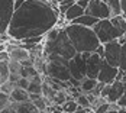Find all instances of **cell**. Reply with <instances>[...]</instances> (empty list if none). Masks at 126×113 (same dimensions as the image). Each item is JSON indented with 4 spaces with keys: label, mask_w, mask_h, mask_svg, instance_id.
Returning a JSON list of instances; mask_svg holds the SVG:
<instances>
[{
    "label": "cell",
    "mask_w": 126,
    "mask_h": 113,
    "mask_svg": "<svg viewBox=\"0 0 126 113\" xmlns=\"http://www.w3.org/2000/svg\"><path fill=\"white\" fill-rule=\"evenodd\" d=\"M60 13L49 0H23L15 7L6 35L13 41L45 36L58 23Z\"/></svg>",
    "instance_id": "cell-1"
},
{
    "label": "cell",
    "mask_w": 126,
    "mask_h": 113,
    "mask_svg": "<svg viewBox=\"0 0 126 113\" xmlns=\"http://www.w3.org/2000/svg\"><path fill=\"white\" fill-rule=\"evenodd\" d=\"M64 29H65L68 38H70L76 52H78V54L94 52L97 49V47L100 45V41L96 36L93 28H86V26L68 23Z\"/></svg>",
    "instance_id": "cell-2"
},
{
    "label": "cell",
    "mask_w": 126,
    "mask_h": 113,
    "mask_svg": "<svg viewBox=\"0 0 126 113\" xmlns=\"http://www.w3.org/2000/svg\"><path fill=\"white\" fill-rule=\"evenodd\" d=\"M42 44H44V57L54 54V55L64 57L67 60H71L77 54L64 28H60L58 35L54 38L52 41H45Z\"/></svg>",
    "instance_id": "cell-3"
},
{
    "label": "cell",
    "mask_w": 126,
    "mask_h": 113,
    "mask_svg": "<svg viewBox=\"0 0 126 113\" xmlns=\"http://www.w3.org/2000/svg\"><path fill=\"white\" fill-rule=\"evenodd\" d=\"M45 77L51 78H57L60 81L68 83V80L71 78L70 70H68V60L60 57V55H47L45 57Z\"/></svg>",
    "instance_id": "cell-4"
},
{
    "label": "cell",
    "mask_w": 126,
    "mask_h": 113,
    "mask_svg": "<svg viewBox=\"0 0 126 113\" xmlns=\"http://www.w3.org/2000/svg\"><path fill=\"white\" fill-rule=\"evenodd\" d=\"M96 36L99 38L100 44H107V42H112V41H116L119 38H122L119 35V32L116 31L110 22V19H103V20H99L94 28H93Z\"/></svg>",
    "instance_id": "cell-5"
},
{
    "label": "cell",
    "mask_w": 126,
    "mask_h": 113,
    "mask_svg": "<svg viewBox=\"0 0 126 113\" xmlns=\"http://www.w3.org/2000/svg\"><path fill=\"white\" fill-rule=\"evenodd\" d=\"M91 52H83V54L77 52L71 60H68V70L73 78L81 81L86 77V60L88 58Z\"/></svg>",
    "instance_id": "cell-6"
},
{
    "label": "cell",
    "mask_w": 126,
    "mask_h": 113,
    "mask_svg": "<svg viewBox=\"0 0 126 113\" xmlns=\"http://www.w3.org/2000/svg\"><path fill=\"white\" fill-rule=\"evenodd\" d=\"M104 52H103V60L107 64H110L112 67H119V60H120V49H122V44L119 42V39L103 44Z\"/></svg>",
    "instance_id": "cell-7"
},
{
    "label": "cell",
    "mask_w": 126,
    "mask_h": 113,
    "mask_svg": "<svg viewBox=\"0 0 126 113\" xmlns=\"http://www.w3.org/2000/svg\"><path fill=\"white\" fill-rule=\"evenodd\" d=\"M15 12V0H0V35H6Z\"/></svg>",
    "instance_id": "cell-8"
},
{
    "label": "cell",
    "mask_w": 126,
    "mask_h": 113,
    "mask_svg": "<svg viewBox=\"0 0 126 113\" xmlns=\"http://www.w3.org/2000/svg\"><path fill=\"white\" fill-rule=\"evenodd\" d=\"M86 15H90L93 17H96L97 20H103V19H110V12L109 7L106 6V3L103 0H90L87 7L84 9Z\"/></svg>",
    "instance_id": "cell-9"
},
{
    "label": "cell",
    "mask_w": 126,
    "mask_h": 113,
    "mask_svg": "<svg viewBox=\"0 0 126 113\" xmlns=\"http://www.w3.org/2000/svg\"><path fill=\"white\" fill-rule=\"evenodd\" d=\"M122 75H123V73H120L119 68L112 67L110 64H107L103 60L101 68L99 71V75H97L96 80L99 83H103V84H112L114 80H122Z\"/></svg>",
    "instance_id": "cell-10"
},
{
    "label": "cell",
    "mask_w": 126,
    "mask_h": 113,
    "mask_svg": "<svg viewBox=\"0 0 126 113\" xmlns=\"http://www.w3.org/2000/svg\"><path fill=\"white\" fill-rule=\"evenodd\" d=\"M101 64H103V58L100 55H97L96 52H91L86 60V77L96 80L101 68Z\"/></svg>",
    "instance_id": "cell-11"
},
{
    "label": "cell",
    "mask_w": 126,
    "mask_h": 113,
    "mask_svg": "<svg viewBox=\"0 0 126 113\" xmlns=\"http://www.w3.org/2000/svg\"><path fill=\"white\" fill-rule=\"evenodd\" d=\"M123 91H125V84H123V81L114 80L113 83L109 86V93H107V96H106V100L109 101V103H117V101L122 99Z\"/></svg>",
    "instance_id": "cell-12"
},
{
    "label": "cell",
    "mask_w": 126,
    "mask_h": 113,
    "mask_svg": "<svg viewBox=\"0 0 126 113\" xmlns=\"http://www.w3.org/2000/svg\"><path fill=\"white\" fill-rule=\"evenodd\" d=\"M12 107L15 109L16 113H41L36 109V106L32 103L31 100L26 101H12Z\"/></svg>",
    "instance_id": "cell-13"
},
{
    "label": "cell",
    "mask_w": 126,
    "mask_h": 113,
    "mask_svg": "<svg viewBox=\"0 0 126 113\" xmlns=\"http://www.w3.org/2000/svg\"><path fill=\"white\" fill-rule=\"evenodd\" d=\"M31 57V52L23 48V47H13L12 49L9 51V58L12 61H17V63H23Z\"/></svg>",
    "instance_id": "cell-14"
},
{
    "label": "cell",
    "mask_w": 126,
    "mask_h": 113,
    "mask_svg": "<svg viewBox=\"0 0 126 113\" xmlns=\"http://www.w3.org/2000/svg\"><path fill=\"white\" fill-rule=\"evenodd\" d=\"M83 15H84V9L80 7L77 3H74V4H71V6L65 10V13H64L63 16L68 23H71L73 20H76L77 17H80V16H83Z\"/></svg>",
    "instance_id": "cell-15"
},
{
    "label": "cell",
    "mask_w": 126,
    "mask_h": 113,
    "mask_svg": "<svg viewBox=\"0 0 126 113\" xmlns=\"http://www.w3.org/2000/svg\"><path fill=\"white\" fill-rule=\"evenodd\" d=\"M42 83H44V80H42L41 74L32 77L29 80V86L26 88V91L29 94H42Z\"/></svg>",
    "instance_id": "cell-16"
},
{
    "label": "cell",
    "mask_w": 126,
    "mask_h": 113,
    "mask_svg": "<svg viewBox=\"0 0 126 113\" xmlns=\"http://www.w3.org/2000/svg\"><path fill=\"white\" fill-rule=\"evenodd\" d=\"M110 22L113 28L119 32L120 36H125L126 33V17L123 15H119V16H114V17H110Z\"/></svg>",
    "instance_id": "cell-17"
},
{
    "label": "cell",
    "mask_w": 126,
    "mask_h": 113,
    "mask_svg": "<svg viewBox=\"0 0 126 113\" xmlns=\"http://www.w3.org/2000/svg\"><path fill=\"white\" fill-rule=\"evenodd\" d=\"M99 20L96 19V17H93V16H90V15H83V16H80V17H77L76 20H73L71 23L73 25H80V26H86V28H94V25L97 23Z\"/></svg>",
    "instance_id": "cell-18"
},
{
    "label": "cell",
    "mask_w": 126,
    "mask_h": 113,
    "mask_svg": "<svg viewBox=\"0 0 126 113\" xmlns=\"http://www.w3.org/2000/svg\"><path fill=\"white\" fill-rule=\"evenodd\" d=\"M106 3V6L109 7L110 12V17L119 16L122 15V6H120V0H103Z\"/></svg>",
    "instance_id": "cell-19"
},
{
    "label": "cell",
    "mask_w": 126,
    "mask_h": 113,
    "mask_svg": "<svg viewBox=\"0 0 126 113\" xmlns=\"http://www.w3.org/2000/svg\"><path fill=\"white\" fill-rule=\"evenodd\" d=\"M10 100L12 101H26L29 100V93L23 90V88H19V87H15L13 91L10 93Z\"/></svg>",
    "instance_id": "cell-20"
},
{
    "label": "cell",
    "mask_w": 126,
    "mask_h": 113,
    "mask_svg": "<svg viewBox=\"0 0 126 113\" xmlns=\"http://www.w3.org/2000/svg\"><path fill=\"white\" fill-rule=\"evenodd\" d=\"M96 84H97V80L84 77V78L81 80L80 90H81V93H83V94H86V93H91V91H93V88L96 87Z\"/></svg>",
    "instance_id": "cell-21"
},
{
    "label": "cell",
    "mask_w": 126,
    "mask_h": 113,
    "mask_svg": "<svg viewBox=\"0 0 126 113\" xmlns=\"http://www.w3.org/2000/svg\"><path fill=\"white\" fill-rule=\"evenodd\" d=\"M70 99H71V96L68 94V91H67V90H60V91H57V93H55L52 103H54L55 106H63L64 103H65L67 100H70Z\"/></svg>",
    "instance_id": "cell-22"
},
{
    "label": "cell",
    "mask_w": 126,
    "mask_h": 113,
    "mask_svg": "<svg viewBox=\"0 0 126 113\" xmlns=\"http://www.w3.org/2000/svg\"><path fill=\"white\" fill-rule=\"evenodd\" d=\"M55 93H57V91L51 87L47 81H44V83H42V97L48 101V103L54 100V96H55Z\"/></svg>",
    "instance_id": "cell-23"
},
{
    "label": "cell",
    "mask_w": 126,
    "mask_h": 113,
    "mask_svg": "<svg viewBox=\"0 0 126 113\" xmlns=\"http://www.w3.org/2000/svg\"><path fill=\"white\" fill-rule=\"evenodd\" d=\"M119 71L126 74V39L122 42V49H120V60H119Z\"/></svg>",
    "instance_id": "cell-24"
},
{
    "label": "cell",
    "mask_w": 126,
    "mask_h": 113,
    "mask_svg": "<svg viewBox=\"0 0 126 113\" xmlns=\"http://www.w3.org/2000/svg\"><path fill=\"white\" fill-rule=\"evenodd\" d=\"M7 65H9V73H10L9 75H20V73H22V68H23L20 63L9 60ZM20 77H22V75H20Z\"/></svg>",
    "instance_id": "cell-25"
},
{
    "label": "cell",
    "mask_w": 126,
    "mask_h": 113,
    "mask_svg": "<svg viewBox=\"0 0 126 113\" xmlns=\"http://www.w3.org/2000/svg\"><path fill=\"white\" fill-rule=\"evenodd\" d=\"M38 70L33 67V65H31V67H23L22 68V73H20V75L23 77V78H28V80H31L32 77H35V75H38Z\"/></svg>",
    "instance_id": "cell-26"
},
{
    "label": "cell",
    "mask_w": 126,
    "mask_h": 113,
    "mask_svg": "<svg viewBox=\"0 0 126 113\" xmlns=\"http://www.w3.org/2000/svg\"><path fill=\"white\" fill-rule=\"evenodd\" d=\"M74 100H76V103L78 104V107H83V109H87V110L91 109L90 101H88V99L86 97V94H83V93H81V94H78Z\"/></svg>",
    "instance_id": "cell-27"
},
{
    "label": "cell",
    "mask_w": 126,
    "mask_h": 113,
    "mask_svg": "<svg viewBox=\"0 0 126 113\" xmlns=\"http://www.w3.org/2000/svg\"><path fill=\"white\" fill-rule=\"evenodd\" d=\"M63 112H68V113H74L78 109V104L76 103V100L74 99H70V100H67L65 103H64L63 106Z\"/></svg>",
    "instance_id": "cell-28"
},
{
    "label": "cell",
    "mask_w": 126,
    "mask_h": 113,
    "mask_svg": "<svg viewBox=\"0 0 126 113\" xmlns=\"http://www.w3.org/2000/svg\"><path fill=\"white\" fill-rule=\"evenodd\" d=\"M15 87H16V86H15V83H12V81H9V80H7V81H4L3 84H0V91H1V93H4V94H9V96H10V93L13 91V88H15Z\"/></svg>",
    "instance_id": "cell-29"
},
{
    "label": "cell",
    "mask_w": 126,
    "mask_h": 113,
    "mask_svg": "<svg viewBox=\"0 0 126 113\" xmlns=\"http://www.w3.org/2000/svg\"><path fill=\"white\" fill-rule=\"evenodd\" d=\"M74 3H76V0H63L61 3H58L57 6H58V12H60V15H64L65 10H67L71 4H74Z\"/></svg>",
    "instance_id": "cell-30"
},
{
    "label": "cell",
    "mask_w": 126,
    "mask_h": 113,
    "mask_svg": "<svg viewBox=\"0 0 126 113\" xmlns=\"http://www.w3.org/2000/svg\"><path fill=\"white\" fill-rule=\"evenodd\" d=\"M12 106V100H10V96L9 94H4L0 91V109H4V107H9Z\"/></svg>",
    "instance_id": "cell-31"
},
{
    "label": "cell",
    "mask_w": 126,
    "mask_h": 113,
    "mask_svg": "<svg viewBox=\"0 0 126 113\" xmlns=\"http://www.w3.org/2000/svg\"><path fill=\"white\" fill-rule=\"evenodd\" d=\"M15 86L19 88H23V90H26L28 88V86H29V80L28 78H23V77H20L16 83H15Z\"/></svg>",
    "instance_id": "cell-32"
},
{
    "label": "cell",
    "mask_w": 126,
    "mask_h": 113,
    "mask_svg": "<svg viewBox=\"0 0 126 113\" xmlns=\"http://www.w3.org/2000/svg\"><path fill=\"white\" fill-rule=\"evenodd\" d=\"M106 112H109V101L103 103L97 109H94V113H106Z\"/></svg>",
    "instance_id": "cell-33"
},
{
    "label": "cell",
    "mask_w": 126,
    "mask_h": 113,
    "mask_svg": "<svg viewBox=\"0 0 126 113\" xmlns=\"http://www.w3.org/2000/svg\"><path fill=\"white\" fill-rule=\"evenodd\" d=\"M125 84V91H123V96H122V99L117 101V104L122 107V109H126V83H123Z\"/></svg>",
    "instance_id": "cell-34"
},
{
    "label": "cell",
    "mask_w": 126,
    "mask_h": 113,
    "mask_svg": "<svg viewBox=\"0 0 126 113\" xmlns=\"http://www.w3.org/2000/svg\"><path fill=\"white\" fill-rule=\"evenodd\" d=\"M9 52L7 51H0V61H9Z\"/></svg>",
    "instance_id": "cell-35"
},
{
    "label": "cell",
    "mask_w": 126,
    "mask_h": 113,
    "mask_svg": "<svg viewBox=\"0 0 126 113\" xmlns=\"http://www.w3.org/2000/svg\"><path fill=\"white\" fill-rule=\"evenodd\" d=\"M88 1H90V0H76V3L80 6V7H83V9H86V7H87Z\"/></svg>",
    "instance_id": "cell-36"
},
{
    "label": "cell",
    "mask_w": 126,
    "mask_h": 113,
    "mask_svg": "<svg viewBox=\"0 0 126 113\" xmlns=\"http://www.w3.org/2000/svg\"><path fill=\"white\" fill-rule=\"evenodd\" d=\"M0 113H16V112H15V109L12 106H9V107H4V109H0Z\"/></svg>",
    "instance_id": "cell-37"
},
{
    "label": "cell",
    "mask_w": 126,
    "mask_h": 113,
    "mask_svg": "<svg viewBox=\"0 0 126 113\" xmlns=\"http://www.w3.org/2000/svg\"><path fill=\"white\" fill-rule=\"evenodd\" d=\"M120 6H122V15L126 17V0H120Z\"/></svg>",
    "instance_id": "cell-38"
},
{
    "label": "cell",
    "mask_w": 126,
    "mask_h": 113,
    "mask_svg": "<svg viewBox=\"0 0 126 113\" xmlns=\"http://www.w3.org/2000/svg\"><path fill=\"white\" fill-rule=\"evenodd\" d=\"M74 113H88V110H87V109H83V107H78Z\"/></svg>",
    "instance_id": "cell-39"
},
{
    "label": "cell",
    "mask_w": 126,
    "mask_h": 113,
    "mask_svg": "<svg viewBox=\"0 0 126 113\" xmlns=\"http://www.w3.org/2000/svg\"><path fill=\"white\" fill-rule=\"evenodd\" d=\"M120 81H123V83H126V74H123V75H122V80H120Z\"/></svg>",
    "instance_id": "cell-40"
},
{
    "label": "cell",
    "mask_w": 126,
    "mask_h": 113,
    "mask_svg": "<svg viewBox=\"0 0 126 113\" xmlns=\"http://www.w3.org/2000/svg\"><path fill=\"white\" fill-rule=\"evenodd\" d=\"M117 113H126V109H122V107H120V110H119Z\"/></svg>",
    "instance_id": "cell-41"
},
{
    "label": "cell",
    "mask_w": 126,
    "mask_h": 113,
    "mask_svg": "<svg viewBox=\"0 0 126 113\" xmlns=\"http://www.w3.org/2000/svg\"><path fill=\"white\" fill-rule=\"evenodd\" d=\"M106 113H114V112H106Z\"/></svg>",
    "instance_id": "cell-42"
},
{
    "label": "cell",
    "mask_w": 126,
    "mask_h": 113,
    "mask_svg": "<svg viewBox=\"0 0 126 113\" xmlns=\"http://www.w3.org/2000/svg\"><path fill=\"white\" fill-rule=\"evenodd\" d=\"M61 113H68V112H61Z\"/></svg>",
    "instance_id": "cell-43"
},
{
    "label": "cell",
    "mask_w": 126,
    "mask_h": 113,
    "mask_svg": "<svg viewBox=\"0 0 126 113\" xmlns=\"http://www.w3.org/2000/svg\"><path fill=\"white\" fill-rule=\"evenodd\" d=\"M125 36H126V33H125Z\"/></svg>",
    "instance_id": "cell-44"
}]
</instances>
